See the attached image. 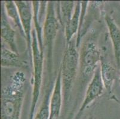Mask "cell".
I'll list each match as a JSON object with an SVG mask.
<instances>
[{
  "label": "cell",
  "mask_w": 120,
  "mask_h": 119,
  "mask_svg": "<svg viewBox=\"0 0 120 119\" xmlns=\"http://www.w3.org/2000/svg\"><path fill=\"white\" fill-rule=\"evenodd\" d=\"M1 65L3 67H26L28 63L24 61L19 57V54L7 49L2 45L1 47Z\"/></svg>",
  "instance_id": "obj_11"
},
{
  "label": "cell",
  "mask_w": 120,
  "mask_h": 119,
  "mask_svg": "<svg viewBox=\"0 0 120 119\" xmlns=\"http://www.w3.org/2000/svg\"><path fill=\"white\" fill-rule=\"evenodd\" d=\"M102 60L100 52L96 43L88 40L82 45L79 53V86L82 89L91 81V79Z\"/></svg>",
  "instance_id": "obj_3"
},
{
  "label": "cell",
  "mask_w": 120,
  "mask_h": 119,
  "mask_svg": "<svg viewBox=\"0 0 120 119\" xmlns=\"http://www.w3.org/2000/svg\"><path fill=\"white\" fill-rule=\"evenodd\" d=\"M57 14L62 26L64 27L67 25L70 21L74 14L75 7V1H57Z\"/></svg>",
  "instance_id": "obj_14"
},
{
  "label": "cell",
  "mask_w": 120,
  "mask_h": 119,
  "mask_svg": "<svg viewBox=\"0 0 120 119\" xmlns=\"http://www.w3.org/2000/svg\"><path fill=\"white\" fill-rule=\"evenodd\" d=\"M26 80L24 72L17 71L2 86L1 119H20Z\"/></svg>",
  "instance_id": "obj_1"
},
{
  "label": "cell",
  "mask_w": 120,
  "mask_h": 119,
  "mask_svg": "<svg viewBox=\"0 0 120 119\" xmlns=\"http://www.w3.org/2000/svg\"><path fill=\"white\" fill-rule=\"evenodd\" d=\"M119 81H120V79H119Z\"/></svg>",
  "instance_id": "obj_19"
},
{
  "label": "cell",
  "mask_w": 120,
  "mask_h": 119,
  "mask_svg": "<svg viewBox=\"0 0 120 119\" xmlns=\"http://www.w3.org/2000/svg\"><path fill=\"white\" fill-rule=\"evenodd\" d=\"M15 4L20 14L22 25L26 40L27 47L29 56H32V29L31 23L33 18V7L32 1H15Z\"/></svg>",
  "instance_id": "obj_7"
},
{
  "label": "cell",
  "mask_w": 120,
  "mask_h": 119,
  "mask_svg": "<svg viewBox=\"0 0 120 119\" xmlns=\"http://www.w3.org/2000/svg\"><path fill=\"white\" fill-rule=\"evenodd\" d=\"M53 83H51L49 87L46 90L45 94L43 100L41 103L38 111L36 113L34 119H50V101L52 91H53Z\"/></svg>",
  "instance_id": "obj_16"
},
{
  "label": "cell",
  "mask_w": 120,
  "mask_h": 119,
  "mask_svg": "<svg viewBox=\"0 0 120 119\" xmlns=\"http://www.w3.org/2000/svg\"><path fill=\"white\" fill-rule=\"evenodd\" d=\"M55 2L48 1L46 7V14L44 23L43 43L47 51V69L52 72L53 67V50L54 42L58 33L60 22L56 12Z\"/></svg>",
  "instance_id": "obj_5"
},
{
  "label": "cell",
  "mask_w": 120,
  "mask_h": 119,
  "mask_svg": "<svg viewBox=\"0 0 120 119\" xmlns=\"http://www.w3.org/2000/svg\"><path fill=\"white\" fill-rule=\"evenodd\" d=\"M81 10V1H77L75 5L74 14L70 21L65 27L66 45L71 42L72 38L78 31Z\"/></svg>",
  "instance_id": "obj_13"
},
{
  "label": "cell",
  "mask_w": 120,
  "mask_h": 119,
  "mask_svg": "<svg viewBox=\"0 0 120 119\" xmlns=\"http://www.w3.org/2000/svg\"><path fill=\"white\" fill-rule=\"evenodd\" d=\"M112 99H113V100H115V101H117V102H118V103H120V101H119V100H118L117 99H116V97H115V96H112Z\"/></svg>",
  "instance_id": "obj_18"
},
{
  "label": "cell",
  "mask_w": 120,
  "mask_h": 119,
  "mask_svg": "<svg viewBox=\"0 0 120 119\" xmlns=\"http://www.w3.org/2000/svg\"><path fill=\"white\" fill-rule=\"evenodd\" d=\"M62 70L60 67L50 98L49 119H57L59 117L62 105Z\"/></svg>",
  "instance_id": "obj_9"
},
{
  "label": "cell",
  "mask_w": 120,
  "mask_h": 119,
  "mask_svg": "<svg viewBox=\"0 0 120 119\" xmlns=\"http://www.w3.org/2000/svg\"><path fill=\"white\" fill-rule=\"evenodd\" d=\"M106 23L108 29L110 38L113 45V53L115 61L119 70L120 69V28H119L114 20L109 15L105 17Z\"/></svg>",
  "instance_id": "obj_10"
},
{
  "label": "cell",
  "mask_w": 120,
  "mask_h": 119,
  "mask_svg": "<svg viewBox=\"0 0 120 119\" xmlns=\"http://www.w3.org/2000/svg\"><path fill=\"white\" fill-rule=\"evenodd\" d=\"M1 37L9 46L10 50L19 54L16 43V32L8 21L4 1H2L1 8Z\"/></svg>",
  "instance_id": "obj_8"
},
{
  "label": "cell",
  "mask_w": 120,
  "mask_h": 119,
  "mask_svg": "<svg viewBox=\"0 0 120 119\" xmlns=\"http://www.w3.org/2000/svg\"><path fill=\"white\" fill-rule=\"evenodd\" d=\"M104 89L105 87L101 76L100 65H99L95 71L91 81L88 83L83 102L74 119H80L87 107L103 94Z\"/></svg>",
  "instance_id": "obj_6"
},
{
  "label": "cell",
  "mask_w": 120,
  "mask_h": 119,
  "mask_svg": "<svg viewBox=\"0 0 120 119\" xmlns=\"http://www.w3.org/2000/svg\"><path fill=\"white\" fill-rule=\"evenodd\" d=\"M32 56L34 65L33 89L30 111L28 119H34L35 111L40 95L44 67V51L39 47L38 40L34 29L32 30Z\"/></svg>",
  "instance_id": "obj_4"
},
{
  "label": "cell",
  "mask_w": 120,
  "mask_h": 119,
  "mask_svg": "<svg viewBox=\"0 0 120 119\" xmlns=\"http://www.w3.org/2000/svg\"><path fill=\"white\" fill-rule=\"evenodd\" d=\"M79 63V54L77 50L75 43L71 42L66 45L61 63L62 92L64 106L69 102L73 85L78 73Z\"/></svg>",
  "instance_id": "obj_2"
},
{
  "label": "cell",
  "mask_w": 120,
  "mask_h": 119,
  "mask_svg": "<svg viewBox=\"0 0 120 119\" xmlns=\"http://www.w3.org/2000/svg\"><path fill=\"white\" fill-rule=\"evenodd\" d=\"M4 5H5V11L7 13V15L8 17L12 20L15 26L20 30V32L23 36L25 39V34L24 32L23 26L21 23L20 14L19 13L18 9L13 1H4Z\"/></svg>",
  "instance_id": "obj_15"
},
{
  "label": "cell",
  "mask_w": 120,
  "mask_h": 119,
  "mask_svg": "<svg viewBox=\"0 0 120 119\" xmlns=\"http://www.w3.org/2000/svg\"><path fill=\"white\" fill-rule=\"evenodd\" d=\"M89 1H81V10L80 19H79V28H78V34H77V41L75 42L76 47L78 48L81 43L82 39V32L83 30L84 22L85 18H86V13L87 11V7Z\"/></svg>",
  "instance_id": "obj_17"
},
{
  "label": "cell",
  "mask_w": 120,
  "mask_h": 119,
  "mask_svg": "<svg viewBox=\"0 0 120 119\" xmlns=\"http://www.w3.org/2000/svg\"><path fill=\"white\" fill-rule=\"evenodd\" d=\"M100 65L101 76L105 89L110 94L112 92L113 83L116 78V69L102 58Z\"/></svg>",
  "instance_id": "obj_12"
}]
</instances>
